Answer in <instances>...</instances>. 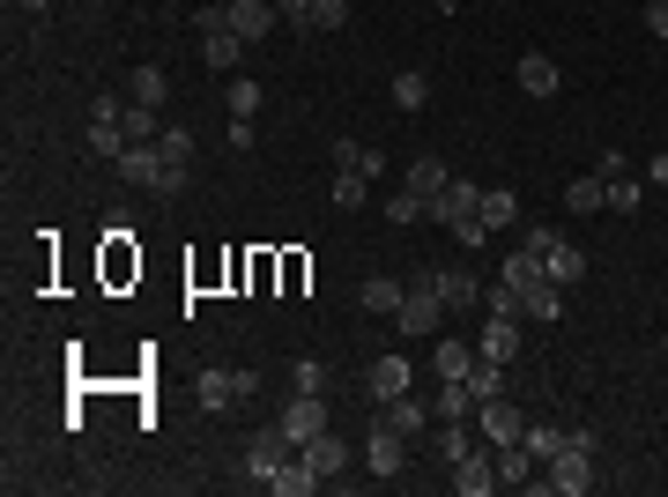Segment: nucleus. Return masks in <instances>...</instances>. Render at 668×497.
Masks as SVG:
<instances>
[{
  "label": "nucleus",
  "mask_w": 668,
  "mask_h": 497,
  "mask_svg": "<svg viewBox=\"0 0 668 497\" xmlns=\"http://www.w3.org/2000/svg\"><path fill=\"white\" fill-rule=\"evenodd\" d=\"M431 215L454 231L460 246H491V231H483V186H475V178H454V186L431 201Z\"/></svg>",
  "instance_id": "1"
},
{
  "label": "nucleus",
  "mask_w": 668,
  "mask_h": 497,
  "mask_svg": "<svg viewBox=\"0 0 668 497\" xmlns=\"http://www.w3.org/2000/svg\"><path fill=\"white\" fill-rule=\"evenodd\" d=\"M543 490H557V497H586L594 490V431H572V446L543 468Z\"/></svg>",
  "instance_id": "2"
},
{
  "label": "nucleus",
  "mask_w": 668,
  "mask_h": 497,
  "mask_svg": "<svg viewBox=\"0 0 668 497\" xmlns=\"http://www.w3.org/2000/svg\"><path fill=\"white\" fill-rule=\"evenodd\" d=\"M112 171H120L126 186H149V194H178V186H171V164H164V149H157V141H126Z\"/></svg>",
  "instance_id": "3"
},
{
  "label": "nucleus",
  "mask_w": 668,
  "mask_h": 497,
  "mask_svg": "<svg viewBox=\"0 0 668 497\" xmlns=\"http://www.w3.org/2000/svg\"><path fill=\"white\" fill-rule=\"evenodd\" d=\"M297 460V438L283 431V423H268V431H252V446H246V475L252 483H268L275 468H290Z\"/></svg>",
  "instance_id": "4"
},
{
  "label": "nucleus",
  "mask_w": 668,
  "mask_h": 497,
  "mask_svg": "<svg viewBox=\"0 0 668 497\" xmlns=\"http://www.w3.org/2000/svg\"><path fill=\"white\" fill-rule=\"evenodd\" d=\"M438 320H446V297H438V290H431V275H423V283H417V290H409V297H401V312H394V327H401V334H409V341H423V334H431V327H438Z\"/></svg>",
  "instance_id": "5"
},
{
  "label": "nucleus",
  "mask_w": 668,
  "mask_h": 497,
  "mask_svg": "<svg viewBox=\"0 0 668 497\" xmlns=\"http://www.w3.org/2000/svg\"><path fill=\"white\" fill-rule=\"evenodd\" d=\"M194 394H201L209 415H223V409H238V401H252V372H201Z\"/></svg>",
  "instance_id": "6"
},
{
  "label": "nucleus",
  "mask_w": 668,
  "mask_h": 497,
  "mask_svg": "<svg viewBox=\"0 0 668 497\" xmlns=\"http://www.w3.org/2000/svg\"><path fill=\"white\" fill-rule=\"evenodd\" d=\"M454 490H460V497H491V490H505V483H498V446H475L468 460H454Z\"/></svg>",
  "instance_id": "7"
},
{
  "label": "nucleus",
  "mask_w": 668,
  "mask_h": 497,
  "mask_svg": "<svg viewBox=\"0 0 668 497\" xmlns=\"http://www.w3.org/2000/svg\"><path fill=\"white\" fill-rule=\"evenodd\" d=\"M475 431H483V446H520V431H528V415L512 409V401H483V409H475Z\"/></svg>",
  "instance_id": "8"
},
{
  "label": "nucleus",
  "mask_w": 668,
  "mask_h": 497,
  "mask_svg": "<svg viewBox=\"0 0 668 497\" xmlns=\"http://www.w3.org/2000/svg\"><path fill=\"white\" fill-rule=\"evenodd\" d=\"M364 460H372V475H401V460H409V438L379 415L372 423V438H364Z\"/></svg>",
  "instance_id": "9"
},
{
  "label": "nucleus",
  "mask_w": 668,
  "mask_h": 497,
  "mask_svg": "<svg viewBox=\"0 0 668 497\" xmlns=\"http://www.w3.org/2000/svg\"><path fill=\"white\" fill-rule=\"evenodd\" d=\"M275 423L305 446V438H320V431H327V401H320V394H290V409L275 415Z\"/></svg>",
  "instance_id": "10"
},
{
  "label": "nucleus",
  "mask_w": 668,
  "mask_h": 497,
  "mask_svg": "<svg viewBox=\"0 0 668 497\" xmlns=\"http://www.w3.org/2000/svg\"><path fill=\"white\" fill-rule=\"evenodd\" d=\"M498 283H512V290H520V297H535V290H543V283H549V268H543V252H528V246H512V252H505V275H498Z\"/></svg>",
  "instance_id": "11"
},
{
  "label": "nucleus",
  "mask_w": 668,
  "mask_h": 497,
  "mask_svg": "<svg viewBox=\"0 0 668 497\" xmlns=\"http://www.w3.org/2000/svg\"><path fill=\"white\" fill-rule=\"evenodd\" d=\"M275 23H283V15H275V0H231V30H238L246 45H260Z\"/></svg>",
  "instance_id": "12"
},
{
  "label": "nucleus",
  "mask_w": 668,
  "mask_h": 497,
  "mask_svg": "<svg viewBox=\"0 0 668 497\" xmlns=\"http://www.w3.org/2000/svg\"><path fill=\"white\" fill-rule=\"evenodd\" d=\"M543 268H549V283H557V290H572V283L586 275V252L572 246V238H549V246H543Z\"/></svg>",
  "instance_id": "13"
},
{
  "label": "nucleus",
  "mask_w": 668,
  "mask_h": 497,
  "mask_svg": "<svg viewBox=\"0 0 668 497\" xmlns=\"http://www.w3.org/2000/svg\"><path fill=\"white\" fill-rule=\"evenodd\" d=\"M520 89H528V97H557V89H565V67H557L549 52H520Z\"/></svg>",
  "instance_id": "14"
},
{
  "label": "nucleus",
  "mask_w": 668,
  "mask_h": 497,
  "mask_svg": "<svg viewBox=\"0 0 668 497\" xmlns=\"http://www.w3.org/2000/svg\"><path fill=\"white\" fill-rule=\"evenodd\" d=\"M401 186H409V194H417V201L431 208V201H438V194H446V186H454V171L438 164V157H417V164L401 171Z\"/></svg>",
  "instance_id": "15"
},
{
  "label": "nucleus",
  "mask_w": 668,
  "mask_h": 497,
  "mask_svg": "<svg viewBox=\"0 0 668 497\" xmlns=\"http://www.w3.org/2000/svg\"><path fill=\"white\" fill-rule=\"evenodd\" d=\"M431 290L446 297V312H468V305H483V283H475L468 268H438V275H431Z\"/></svg>",
  "instance_id": "16"
},
{
  "label": "nucleus",
  "mask_w": 668,
  "mask_h": 497,
  "mask_svg": "<svg viewBox=\"0 0 668 497\" xmlns=\"http://www.w3.org/2000/svg\"><path fill=\"white\" fill-rule=\"evenodd\" d=\"M417 372H409V357H372V401H394V394H409Z\"/></svg>",
  "instance_id": "17"
},
{
  "label": "nucleus",
  "mask_w": 668,
  "mask_h": 497,
  "mask_svg": "<svg viewBox=\"0 0 668 497\" xmlns=\"http://www.w3.org/2000/svg\"><path fill=\"white\" fill-rule=\"evenodd\" d=\"M297 453H305V468H312V475H342V468H349V446H342L334 431H320V438H305Z\"/></svg>",
  "instance_id": "18"
},
{
  "label": "nucleus",
  "mask_w": 668,
  "mask_h": 497,
  "mask_svg": "<svg viewBox=\"0 0 668 497\" xmlns=\"http://www.w3.org/2000/svg\"><path fill=\"white\" fill-rule=\"evenodd\" d=\"M520 446L535 453V468H549V460L572 446V431H565V423H528V431H520Z\"/></svg>",
  "instance_id": "19"
},
{
  "label": "nucleus",
  "mask_w": 668,
  "mask_h": 497,
  "mask_svg": "<svg viewBox=\"0 0 668 497\" xmlns=\"http://www.w3.org/2000/svg\"><path fill=\"white\" fill-rule=\"evenodd\" d=\"M468 394H475V409L505 394V364H498V357H483V349H475V364H468Z\"/></svg>",
  "instance_id": "20"
},
{
  "label": "nucleus",
  "mask_w": 668,
  "mask_h": 497,
  "mask_svg": "<svg viewBox=\"0 0 668 497\" xmlns=\"http://www.w3.org/2000/svg\"><path fill=\"white\" fill-rule=\"evenodd\" d=\"M475 446H483V431H475V415H460V423H446V431H438V460H446V468H454V460H468V453H475Z\"/></svg>",
  "instance_id": "21"
},
{
  "label": "nucleus",
  "mask_w": 668,
  "mask_h": 497,
  "mask_svg": "<svg viewBox=\"0 0 668 497\" xmlns=\"http://www.w3.org/2000/svg\"><path fill=\"white\" fill-rule=\"evenodd\" d=\"M320 483H327V475H312V468H305V453H297L290 468H275V475H268V490H275V497H312Z\"/></svg>",
  "instance_id": "22"
},
{
  "label": "nucleus",
  "mask_w": 668,
  "mask_h": 497,
  "mask_svg": "<svg viewBox=\"0 0 668 497\" xmlns=\"http://www.w3.org/2000/svg\"><path fill=\"white\" fill-rule=\"evenodd\" d=\"M438 423H460V415H475V394H468V378H438V401H431Z\"/></svg>",
  "instance_id": "23"
},
{
  "label": "nucleus",
  "mask_w": 668,
  "mask_h": 497,
  "mask_svg": "<svg viewBox=\"0 0 668 497\" xmlns=\"http://www.w3.org/2000/svg\"><path fill=\"white\" fill-rule=\"evenodd\" d=\"M120 149H126V112H120V120H89V157L120 164Z\"/></svg>",
  "instance_id": "24"
},
{
  "label": "nucleus",
  "mask_w": 668,
  "mask_h": 497,
  "mask_svg": "<svg viewBox=\"0 0 668 497\" xmlns=\"http://www.w3.org/2000/svg\"><path fill=\"white\" fill-rule=\"evenodd\" d=\"M386 423H394L401 438H417L423 423H431V401H417V394H394V401H386Z\"/></svg>",
  "instance_id": "25"
},
{
  "label": "nucleus",
  "mask_w": 668,
  "mask_h": 497,
  "mask_svg": "<svg viewBox=\"0 0 668 497\" xmlns=\"http://www.w3.org/2000/svg\"><path fill=\"white\" fill-rule=\"evenodd\" d=\"M334 171H349V178H379V149H364V141H334Z\"/></svg>",
  "instance_id": "26"
},
{
  "label": "nucleus",
  "mask_w": 668,
  "mask_h": 497,
  "mask_svg": "<svg viewBox=\"0 0 668 497\" xmlns=\"http://www.w3.org/2000/svg\"><path fill=\"white\" fill-rule=\"evenodd\" d=\"M512 223H520V194H512V186H491V194H483V231H512Z\"/></svg>",
  "instance_id": "27"
},
{
  "label": "nucleus",
  "mask_w": 668,
  "mask_h": 497,
  "mask_svg": "<svg viewBox=\"0 0 668 497\" xmlns=\"http://www.w3.org/2000/svg\"><path fill=\"white\" fill-rule=\"evenodd\" d=\"M483 357H520V320H491V312H483Z\"/></svg>",
  "instance_id": "28"
},
{
  "label": "nucleus",
  "mask_w": 668,
  "mask_h": 497,
  "mask_svg": "<svg viewBox=\"0 0 668 497\" xmlns=\"http://www.w3.org/2000/svg\"><path fill=\"white\" fill-rule=\"evenodd\" d=\"M201 52H209V67H238V60H246V38H238V30H201Z\"/></svg>",
  "instance_id": "29"
},
{
  "label": "nucleus",
  "mask_w": 668,
  "mask_h": 497,
  "mask_svg": "<svg viewBox=\"0 0 668 497\" xmlns=\"http://www.w3.org/2000/svg\"><path fill=\"white\" fill-rule=\"evenodd\" d=\"M157 149H164V164H171V186H186V157H194V134H186V126H164V141H157Z\"/></svg>",
  "instance_id": "30"
},
{
  "label": "nucleus",
  "mask_w": 668,
  "mask_h": 497,
  "mask_svg": "<svg viewBox=\"0 0 668 497\" xmlns=\"http://www.w3.org/2000/svg\"><path fill=\"white\" fill-rule=\"evenodd\" d=\"M498 483L512 490V483H535V453L528 446H498Z\"/></svg>",
  "instance_id": "31"
},
{
  "label": "nucleus",
  "mask_w": 668,
  "mask_h": 497,
  "mask_svg": "<svg viewBox=\"0 0 668 497\" xmlns=\"http://www.w3.org/2000/svg\"><path fill=\"white\" fill-rule=\"evenodd\" d=\"M401 283H386V275H372V283H364V312H379V320H394V312H401Z\"/></svg>",
  "instance_id": "32"
},
{
  "label": "nucleus",
  "mask_w": 668,
  "mask_h": 497,
  "mask_svg": "<svg viewBox=\"0 0 668 497\" xmlns=\"http://www.w3.org/2000/svg\"><path fill=\"white\" fill-rule=\"evenodd\" d=\"M171 97V83H164V67H149V60H141V67H134V104H149V112H157V104H164Z\"/></svg>",
  "instance_id": "33"
},
{
  "label": "nucleus",
  "mask_w": 668,
  "mask_h": 497,
  "mask_svg": "<svg viewBox=\"0 0 668 497\" xmlns=\"http://www.w3.org/2000/svg\"><path fill=\"white\" fill-rule=\"evenodd\" d=\"M468 364H475V349H460V341H438V349H431V372L438 378H468Z\"/></svg>",
  "instance_id": "34"
},
{
  "label": "nucleus",
  "mask_w": 668,
  "mask_h": 497,
  "mask_svg": "<svg viewBox=\"0 0 668 497\" xmlns=\"http://www.w3.org/2000/svg\"><path fill=\"white\" fill-rule=\"evenodd\" d=\"M602 201H609V194H602V171H594V178H572V186H565V208H572V215H594Z\"/></svg>",
  "instance_id": "35"
},
{
  "label": "nucleus",
  "mask_w": 668,
  "mask_h": 497,
  "mask_svg": "<svg viewBox=\"0 0 668 497\" xmlns=\"http://www.w3.org/2000/svg\"><path fill=\"white\" fill-rule=\"evenodd\" d=\"M602 194H609V208H617V215H631V208H639V194H646V178L617 171V178H602Z\"/></svg>",
  "instance_id": "36"
},
{
  "label": "nucleus",
  "mask_w": 668,
  "mask_h": 497,
  "mask_svg": "<svg viewBox=\"0 0 668 497\" xmlns=\"http://www.w3.org/2000/svg\"><path fill=\"white\" fill-rule=\"evenodd\" d=\"M394 104H401V112H423V104H431V83H423L417 67H409V75H394Z\"/></svg>",
  "instance_id": "37"
},
{
  "label": "nucleus",
  "mask_w": 668,
  "mask_h": 497,
  "mask_svg": "<svg viewBox=\"0 0 668 497\" xmlns=\"http://www.w3.org/2000/svg\"><path fill=\"white\" fill-rule=\"evenodd\" d=\"M483 312H491V320H520V312H528V297L512 290V283H498V290H483Z\"/></svg>",
  "instance_id": "38"
},
{
  "label": "nucleus",
  "mask_w": 668,
  "mask_h": 497,
  "mask_svg": "<svg viewBox=\"0 0 668 497\" xmlns=\"http://www.w3.org/2000/svg\"><path fill=\"white\" fill-rule=\"evenodd\" d=\"M342 23H349V0H312V15L297 30H342Z\"/></svg>",
  "instance_id": "39"
},
{
  "label": "nucleus",
  "mask_w": 668,
  "mask_h": 497,
  "mask_svg": "<svg viewBox=\"0 0 668 497\" xmlns=\"http://www.w3.org/2000/svg\"><path fill=\"white\" fill-rule=\"evenodd\" d=\"M290 386H297V394H327V364H320V357H297Z\"/></svg>",
  "instance_id": "40"
},
{
  "label": "nucleus",
  "mask_w": 668,
  "mask_h": 497,
  "mask_svg": "<svg viewBox=\"0 0 668 497\" xmlns=\"http://www.w3.org/2000/svg\"><path fill=\"white\" fill-rule=\"evenodd\" d=\"M528 320H543V327H557V320H565V297H557V283H543V290L528 297Z\"/></svg>",
  "instance_id": "41"
},
{
  "label": "nucleus",
  "mask_w": 668,
  "mask_h": 497,
  "mask_svg": "<svg viewBox=\"0 0 668 497\" xmlns=\"http://www.w3.org/2000/svg\"><path fill=\"white\" fill-rule=\"evenodd\" d=\"M126 141H164V120H157L149 104H134V112H126Z\"/></svg>",
  "instance_id": "42"
},
{
  "label": "nucleus",
  "mask_w": 668,
  "mask_h": 497,
  "mask_svg": "<svg viewBox=\"0 0 668 497\" xmlns=\"http://www.w3.org/2000/svg\"><path fill=\"white\" fill-rule=\"evenodd\" d=\"M260 104H268V97H260V83H246V75H238V83H231V112H238V120H260Z\"/></svg>",
  "instance_id": "43"
},
{
  "label": "nucleus",
  "mask_w": 668,
  "mask_h": 497,
  "mask_svg": "<svg viewBox=\"0 0 668 497\" xmlns=\"http://www.w3.org/2000/svg\"><path fill=\"white\" fill-rule=\"evenodd\" d=\"M417 215H423V201H417V194H409V186H401V194L386 201V223H417Z\"/></svg>",
  "instance_id": "44"
},
{
  "label": "nucleus",
  "mask_w": 668,
  "mask_h": 497,
  "mask_svg": "<svg viewBox=\"0 0 668 497\" xmlns=\"http://www.w3.org/2000/svg\"><path fill=\"white\" fill-rule=\"evenodd\" d=\"M334 208H364V178L342 171V178H334Z\"/></svg>",
  "instance_id": "45"
},
{
  "label": "nucleus",
  "mask_w": 668,
  "mask_h": 497,
  "mask_svg": "<svg viewBox=\"0 0 668 497\" xmlns=\"http://www.w3.org/2000/svg\"><path fill=\"white\" fill-rule=\"evenodd\" d=\"M646 30H654V38H668V0H646Z\"/></svg>",
  "instance_id": "46"
},
{
  "label": "nucleus",
  "mask_w": 668,
  "mask_h": 497,
  "mask_svg": "<svg viewBox=\"0 0 668 497\" xmlns=\"http://www.w3.org/2000/svg\"><path fill=\"white\" fill-rule=\"evenodd\" d=\"M275 15H290V23H305V15H312V0H275Z\"/></svg>",
  "instance_id": "47"
},
{
  "label": "nucleus",
  "mask_w": 668,
  "mask_h": 497,
  "mask_svg": "<svg viewBox=\"0 0 668 497\" xmlns=\"http://www.w3.org/2000/svg\"><path fill=\"white\" fill-rule=\"evenodd\" d=\"M646 178H654V186H668V141H661V157L646 164Z\"/></svg>",
  "instance_id": "48"
},
{
  "label": "nucleus",
  "mask_w": 668,
  "mask_h": 497,
  "mask_svg": "<svg viewBox=\"0 0 668 497\" xmlns=\"http://www.w3.org/2000/svg\"><path fill=\"white\" fill-rule=\"evenodd\" d=\"M23 8H30V15H45V8H52V0H23Z\"/></svg>",
  "instance_id": "49"
},
{
  "label": "nucleus",
  "mask_w": 668,
  "mask_h": 497,
  "mask_svg": "<svg viewBox=\"0 0 668 497\" xmlns=\"http://www.w3.org/2000/svg\"><path fill=\"white\" fill-rule=\"evenodd\" d=\"M661 349H668V341H661Z\"/></svg>",
  "instance_id": "50"
}]
</instances>
